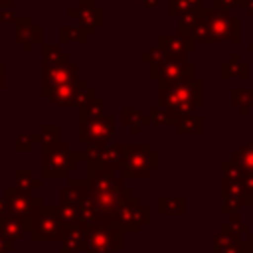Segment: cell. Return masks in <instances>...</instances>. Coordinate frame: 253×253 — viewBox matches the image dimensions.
<instances>
[{
    "label": "cell",
    "mask_w": 253,
    "mask_h": 253,
    "mask_svg": "<svg viewBox=\"0 0 253 253\" xmlns=\"http://www.w3.org/2000/svg\"><path fill=\"white\" fill-rule=\"evenodd\" d=\"M158 105L172 115H194L204 107V81L194 79L190 83L158 87Z\"/></svg>",
    "instance_id": "obj_1"
},
{
    "label": "cell",
    "mask_w": 253,
    "mask_h": 253,
    "mask_svg": "<svg viewBox=\"0 0 253 253\" xmlns=\"http://www.w3.org/2000/svg\"><path fill=\"white\" fill-rule=\"evenodd\" d=\"M160 166V156L150 148L148 142H128L125 146V160L121 174L123 178L140 180L148 178L152 170Z\"/></svg>",
    "instance_id": "obj_2"
},
{
    "label": "cell",
    "mask_w": 253,
    "mask_h": 253,
    "mask_svg": "<svg viewBox=\"0 0 253 253\" xmlns=\"http://www.w3.org/2000/svg\"><path fill=\"white\" fill-rule=\"evenodd\" d=\"M83 160V152H71L65 142H59L51 148L42 150V178L47 180H61L67 178L71 170L79 166Z\"/></svg>",
    "instance_id": "obj_3"
},
{
    "label": "cell",
    "mask_w": 253,
    "mask_h": 253,
    "mask_svg": "<svg viewBox=\"0 0 253 253\" xmlns=\"http://www.w3.org/2000/svg\"><path fill=\"white\" fill-rule=\"evenodd\" d=\"M69 227L61 221L55 206H42L30 219L34 241H61Z\"/></svg>",
    "instance_id": "obj_4"
},
{
    "label": "cell",
    "mask_w": 253,
    "mask_h": 253,
    "mask_svg": "<svg viewBox=\"0 0 253 253\" xmlns=\"http://www.w3.org/2000/svg\"><path fill=\"white\" fill-rule=\"evenodd\" d=\"M148 219H150V210L136 196H132L130 200H126L117 211L105 213V223L117 225L123 233L125 231H128V233L140 231V227L144 223H148Z\"/></svg>",
    "instance_id": "obj_5"
},
{
    "label": "cell",
    "mask_w": 253,
    "mask_h": 253,
    "mask_svg": "<svg viewBox=\"0 0 253 253\" xmlns=\"http://www.w3.org/2000/svg\"><path fill=\"white\" fill-rule=\"evenodd\" d=\"M115 134V119L109 115L77 119V140L85 146H105L111 144Z\"/></svg>",
    "instance_id": "obj_6"
},
{
    "label": "cell",
    "mask_w": 253,
    "mask_h": 253,
    "mask_svg": "<svg viewBox=\"0 0 253 253\" xmlns=\"http://www.w3.org/2000/svg\"><path fill=\"white\" fill-rule=\"evenodd\" d=\"M148 77L158 81V87H172L196 79V65L188 59H166L162 65L148 67Z\"/></svg>",
    "instance_id": "obj_7"
},
{
    "label": "cell",
    "mask_w": 253,
    "mask_h": 253,
    "mask_svg": "<svg viewBox=\"0 0 253 253\" xmlns=\"http://www.w3.org/2000/svg\"><path fill=\"white\" fill-rule=\"evenodd\" d=\"M206 24H208V30H210L211 43H219V42H227L231 45L239 43V40H241V34H239L241 22L231 12H219V10L210 8V12L206 16Z\"/></svg>",
    "instance_id": "obj_8"
},
{
    "label": "cell",
    "mask_w": 253,
    "mask_h": 253,
    "mask_svg": "<svg viewBox=\"0 0 253 253\" xmlns=\"http://www.w3.org/2000/svg\"><path fill=\"white\" fill-rule=\"evenodd\" d=\"M4 198H6V217L24 219V221H28V225H30L32 215L42 208V200L36 194L24 192L16 186L6 188Z\"/></svg>",
    "instance_id": "obj_9"
},
{
    "label": "cell",
    "mask_w": 253,
    "mask_h": 253,
    "mask_svg": "<svg viewBox=\"0 0 253 253\" xmlns=\"http://www.w3.org/2000/svg\"><path fill=\"white\" fill-rule=\"evenodd\" d=\"M123 245V231L111 223H97L89 227L85 253H117Z\"/></svg>",
    "instance_id": "obj_10"
},
{
    "label": "cell",
    "mask_w": 253,
    "mask_h": 253,
    "mask_svg": "<svg viewBox=\"0 0 253 253\" xmlns=\"http://www.w3.org/2000/svg\"><path fill=\"white\" fill-rule=\"evenodd\" d=\"M77 63L75 61H65V63H55V65H45L42 63V97H45L51 89L73 83L77 81Z\"/></svg>",
    "instance_id": "obj_11"
},
{
    "label": "cell",
    "mask_w": 253,
    "mask_h": 253,
    "mask_svg": "<svg viewBox=\"0 0 253 253\" xmlns=\"http://www.w3.org/2000/svg\"><path fill=\"white\" fill-rule=\"evenodd\" d=\"M158 45L164 49L168 59H186L190 53L196 51V42L180 32L158 36Z\"/></svg>",
    "instance_id": "obj_12"
},
{
    "label": "cell",
    "mask_w": 253,
    "mask_h": 253,
    "mask_svg": "<svg viewBox=\"0 0 253 253\" xmlns=\"http://www.w3.org/2000/svg\"><path fill=\"white\" fill-rule=\"evenodd\" d=\"M87 182L91 196L95 194H107V192H121L126 186L123 184V178H117L115 172L107 168H87Z\"/></svg>",
    "instance_id": "obj_13"
},
{
    "label": "cell",
    "mask_w": 253,
    "mask_h": 253,
    "mask_svg": "<svg viewBox=\"0 0 253 253\" xmlns=\"http://www.w3.org/2000/svg\"><path fill=\"white\" fill-rule=\"evenodd\" d=\"M16 30H14V40L16 43L26 51H34L36 45L42 43V28L34 24L32 18H16Z\"/></svg>",
    "instance_id": "obj_14"
},
{
    "label": "cell",
    "mask_w": 253,
    "mask_h": 253,
    "mask_svg": "<svg viewBox=\"0 0 253 253\" xmlns=\"http://www.w3.org/2000/svg\"><path fill=\"white\" fill-rule=\"evenodd\" d=\"M85 87H87V83L83 79H77L73 83H65V85H59V87L51 89L45 95V99H49L57 107H75L77 99H79V95Z\"/></svg>",
    "instance_id": "obj_15"
},
{
    "label": "cell",
    "mask_w": 253,
    "mask_h": 253,
    "mask_svg": "<svg viewBox=\"0 0 253 253\" xmlns=\"http://www.w3.org/2000/svg\"><path fill=\"white\" fill-rule=\"evenodd\" d=\"M89 196H91V192H89L87 178H71L69 184L59 190V204L79 208Z\"/></svg>",
    "instance_id": "obj_16"
},
{
    "label": "cell",
    "mask_w": 253,
    "mask_h": 253,
    "mask_svg": "<svg viewBox=\"0 0 253 253\" xmlns=\"http://www.w3.org/2000/svg\"><path fill=\"white\" fill-rule=\"evenodd\" d=\"M87 237H89V227H85L83 223L69 225V229L65 231L63 239H61V251L59 253H81V251L85 253Z\"/></svg>",
    "instance_id": "obj_17"
},
{
    "label": "cell",
    "mask_w": 253,
    "mask_h": 253,
    "mask_svg": "<svg viewBox=\"0 0 253 253\" xmlns=\"http://www.w3.org/2000/svg\"><path fill=\"white\" fill-rule=\"evenodd\" d=\"M125 146L126 142H115V144H105L101 150V158L97 164H87V168H107L111 172L123 168L125 160Z\"/></svg>",
    "instance_id": "obj_18"
},
{
    "label": "cell",
    "mask_w": 253,
    "mask_h": 253,
    "mask_svg": "<svg viewBox=\"0 0 253 253\" xmlns=\"http://www.w3.org/2000/svg\"><path fill=\"white\" fill-rule=\"evenodd\" d=\"M211 253H243L241 235L225 223L221 227V231L213 235V251Z\"/></svg>",
    "instance_id": "obj_19"
},
{
    "label": "cell",
    "mask_w": 253,
    "mask_h": 253,
    "mask_svg": "<svg viewBox=\"0 0 253 253\" xmlns=\"http://www.w3.org/2000/svg\"><path fill=\"white\" fill-rule=\"evenodd\" d=\"M77 26L87 34H95L105 24V8L93 6V8H77Z\"/></svg>",
    "instance_id": "obj_20"
},
{
    "label": "cell",
    "mask_w": 253,
    "mask_h": 253,
    "mask_svg": "<svg viewBox=\"0 0 253 253\" xmlns=\"http://www.w3.org/2000/svg\"><path fill=\"white\" fill-rule=\"evenodd\" d=\"M221 77L223 79H247L249 77V63L241 61L237 51H231L229 59L221 63Z\"/></svg>",
    "instance_id": "obj_21"
},
{
    "label": "cell",
    "mask_w": 253,
    "mask_h": 253,
    "mask_svg": "<svg viewBox=\"0 0 253 253\" xmlns=\"http://www.w3.org/2000/svg\"><path fill=\"white\" fill-rule=\"evenodd\" d=\"M229 105L233 109H237V113L241 117H247L253 109V89H245V87H233L229 91Z\"/></svg>",
    "instance_id": "obj_22"
},
{
    "label": "cell",
    "mask_w": 253,
    "mask_h": 253,
    "mask_svg": "<svg viewBox=\"0 0 253 253\" xmlns=\"http://www.w3.org/2000/svg\"><path fill=\"white\" fill-rule=\"evenodd\" d=\"M121 121L125 126L130 128L132 134H138L146 125H150L148 115H142V111L132 109V107H123L121 109Z\"/></svg>",
    "instance_id": "obj_23"
},
{
    "label": "cell",
    "mask_w": 253,
    "mask_h": 253,
    "mask_svg": "<svg viewBox=\"0 0 253 253\" xmlns=\"http://www.w3.org/2000/svg\"><path fill=\"white\" fill-rule=\"evenodd\" d=\"M174 128L178 134H200L204 132V117L202 115H178L174 121Z\"/></svg>",
    "instance_id": "obj_24"
},
{
    "label": "cell",
    "mask_w": 253,
    "mask_h": 253,
    "mask_svg": "<svg viewBox=\"0 0 253 253\" xmlns=\"http://www.w3.org/2000/svg\"><path fill=\"white\" fill-rule=\"evenodd\" d=\"M202 8H206L204 0H166V14L170 18H182Z\"/></svg>",
    "instance_id": "obj_25"
},
{
    "label": "cell",
    "mask_w": 253,
    "mask_h": 253,
    "mask_svg": "<svg viewBox=\"0 0 253 253\" xmlns=\"http://www.w3.org/2000/svg\"><path fill=\"white\" fill-rule=\"evenodd\" d=\"M208 12H210V8H202L198 12H192V14H186L182 18H178V30L176 32L186 34V36H192L196 32V28L206 20Z\"/></svg>",
    "instance_id": "obj_26"
},
{
    "label": "cell",
    "mask_w": 253,
    "mask_h": 253,
    "mask_svg": "<svg viewBox=\"0 0 253 253\" xmlns=\"http://www.w3.org/2000/svg\"><path fill=\"white\" fill-rule=\"evenodd\" d=\"M231 160L239 166V170L243 174H253V142L241 144L237 150H233Z\"/></svg>",
    "instance_id": "obj_27"
},
{
    "label": "cell",
    "mask_w": 253,
    "mask_h": 253,
    "mask_svg": "<svg viewBox=\"0 0 253 253\" xmlns=\"http://www.w3.org/2000/svg\"><path fill=\"white\" fill-rule=\"evenodd\" d=\"M14 182H16V188L24 192H32V194L42 188V178H36L34 172L28 168H18L14 172Z\"/></svg>",
    "instance_id": "obj_28"
},
{
    "label": "cell",
    "mask_w": 253,
    "mask_h": 253,
    "mask_svg": "<svg viewBox=\"0 0 253 253\" xmlns=\"http://www.w3.org/2000/svg\"><path fill=\"white\" fill-rule=\"evenodd\" d=\"M28 231H30V225H28V221H24V219L4 217V221H2V233H4L10 241H18V239H22Z\"/></svg>",
    "instance_id": "obj_29"
},
{
    "label": "cell",
    "mask_w": 253,
    "mask_h": 253,
    "mask_svg": "<svg viewBox=\"0 0 253 253\" xmlns=\"http://www.w3.org/2000/svg\"><path fill=\"white\" fill-rule=\"evenodd\" d=\"M184 208H186V200L184 196H162L158 200V210L162 215H182L184 213Z\"/></svg>",
    "instance_id": "obj_30"
},
{
    "label": "cell",
    "mask_w": 253,
    "mask_h": 253,
    "mask_svg": "<svg viewBox=\"0 0 253 253\" xmlns=\"http://www.w3.org/2000/svg\"><path fill=\"white\" fill-rule=\"evenodd\" d=\"M42 55L45 65H55V63H65L69 61V53L61 49L57 43H43L42 45Z\"/></svg>",
    "instance_id": "obj_31"
},
{
    "label": "cell",
    "mask_w": 253,
    "mask_h": 253,
    "mask_svg": "<svg viewBox=\"0 0 253 253\" xmlns=\"http://www.w3.org/2000/svg\"><path fill=\"white\" fill-rule=\"evenodd\" d=\"M59 134H61V128L57 125H43L38 132V140H40V146L42 150L43 148H51L55 144H59Z\"/></svg>",
    "instance_id": "obj_32"
},
{
    "label": "cell",
    "mask_w": 253,
    "mask_h": 253,
    "mask_svg": "<svg viewBox=\"0 0 253 253\" xmlns=\"http://www.w3.org/2000/svg\"><path fill=\"white\" fill-rule=\"evenodd\" d=\"M105 99L99 95H93L79 111H77V119H89V117H101L105 115Z\"/></svg>",
    "instance_id": "obj_33"
},
{
    "label": "cell",
    "mask_w": 253,
    "mask_h": 253,
    "mask_svg": "<svg viewBox=\"0 0 253 253\" xmlns=\"http://www.w3.org/2000/svg\"><path fill=\"white\" fill-rule=\"evenodd\" d=\"M59 40H61V43H81L83 45L87 42V34L79 26H61Z\"/></svg>",
    "instance_id": "obj_34"
},
{
    "label": "cell",
    "mask_w": 253,
    "mask_h": 253,
    "mask_svg": "<svg viewBox=\"0 0 253 253\" xmlns=\"http://www.w3.org/2000/svg\"><path fill=\"white\" fill-rule=\"evenodd\" d=\"M148 119H150V125H156V126H162V125H172L174 126V121H176V115H172L170 111H166L164 107H150L148 109Z\"/></svg>",
    "instance_id": "obj_35"
},
{
    "label": "cell",
    "mask_w": 253,
    "mask_h": 253,
    "mask_svg": "<svg viewBox=\"0 0 253 253\" xmlns=\"http://www.w3.org/2000/svg\"><path fill=\"white\" fill-rule=\"evenodd\" d=\"M166 59H168V57H166V53H164V49H162L160 45H152V47H148V49H144V51L140 53V61L148 63V67L162 65Z\"/></svg>",
    "instance_id": "obj_36"
},
{
    "label": "cell",
    "mask_w": 253,
    "mask_h": 253,
    "mask_svg": "<svg viewBox=\"0 0 253 253\" xmlns=\"http://www.w3.org/2000/svg\"><path fill=\"white\" fill-rule=\"evenodd\" d=\"M38 134H30V132H20L16 136V142H14V150L16 152H32L34 146L38 144Z\"/></svg>",
    "instance_id": "obj_37"
},
{
    "label": "cell",
    "mask_w": 253,
    "mask_h": 253,
    "mask_svg": "<svg viewBox=\"0 0 253 253\" xmlns=\"http://www.w3.org/2000/svg\"><path fill=\"white\" fill-rule=\"evenodd\" d=\"M57 213L61 217V221L69 227V225H75L79 223V210L75 206H65V204H59L57 206Z\"/></svg>",
    "instance_id": "obj_38"
},
{
    "label": "cell",
    "mask_w": 253,
    "mask_h": 253,
    "mask_svg": "<svg viewBox=\"0 0 253 253\" xmlns=\"http://www.w3.org/2000/svg\"><path fill=\"white\" fill-rule=\"evenodd\" d=\"M239 6V0H211V8L219 12H231Z\"/></svg>",
    "instance_id": "obj_39"
},
{
    "label": "cell",
    "mask_w": 253,
    "mask_h": 253,
    "mask_svg": "<svg viewBox=\"0 0 253 253\" xmlns=\"http://www.w3.org/2000/svg\"><path fill=\"white\" fill-rule=\"evenodd\" d=\"M16 12L10 6H0V24H12L16 22Z\"/></svg>",
    "instance_id": "obj_40"
},
{
    "label": "cell",
    "mask_w": 253,
    "mask_h": 253,
    "mask_svg": "<svg viewBox=\"0 0 253 253\" xmlns=\"http://www.w3.org/2000/svg\"><path fill=\"white\" fill-rule=\"evenodd\" d=\"M14 249V241H10L4 233H2V229H0V253H8V251H12Z\"/></svg>",
    "instance_id": "obj_41"
},
{
    "label": "cell",
    "mask_w": 253,
    "mask_h": 253,
    "mask_svg": "<svg viewBox=\"0 0 253 253\" xmlns=\"http://www.w3.org/2000/svg\"><path fill=\"white\" fill-rule=\"evenodd\" d=\"M243 253H253V233H247V241H243Z\"/></svg>",
    "instance_id": "obj_42"
},
{
    "label": "cell",
    "mask_w": 253,
    "mask_h": 253,
    "mask_svg": "<svg viewBox=\"0 0 253 253\" xmlns=\"http://www.w3.org/2000/svg\"><path fill=\"white\" fill-rule=\"evenodd\" d=\"M6 87V65L0 61V89Z\"/></svg>",
    "instance_id": "obj_43"
},
{
    "label": "cell",
    "mask_w": 253,
    "mask_h": 253,
    "mask_svg": "<svg viewBox=\"0 0 253 253\" xmlns=\"http://www.w3.org/2000/svg\"><path fill=\"white\" fill-rule=\"evenodd\" d=\"M97 6L95 0H77V8H93Z\"/></svg>",
    "instance_id": "obj_44"
},
{
    "label": "cell",
    "mask_w": 253,
    "mask_h": 253,
    "mask_svg": "<svg viewBox=\"0 0 253 253\" xmlns=\"http://www.w3.org/2000/svg\"><path fill=\"white\" fill-rule=\"evenodd\" d=\"M4 217H6V198L0 196V219H4Z\"/></svg>",
    "instance_id": "obj_45"
},
{
    "label": "cell",
    "mask_w": 253,
    "mask_h": 253,
    "mask_svg": "<svg viewBox=\"0 0 253 253\" xmlns=\"http://www.w3.org/2000/svg\"><path fill=\"white\" fill-rule=\"evenodd\" d=\"M142 6L144 8H156L158 6V0H142Z\"/></svg>",
    "instance_id": "obj_46"
},
{
    "label": "cell",
    "mask_w": 253,
    "mask_h": 253,
    "mask_svg": "<svg viewBox=\"0 0 253 253\" xmlns=\"http://www.w3.org/2000/svg\"><path fill=\"white\" fill-rule=\"evenodd\" d=\"M0 6H10V8H14V0H0Z\"/></svg>",
    "instance_id": "obj_47"
},
{
    "label": "cell",
    "mask_w": 253,
    "mask_h": 253,
    "mask_svg": "<svg viewBox=\"0 0 253 253\" xmlns=\"http://www.w3.org/2000/svg\"><path fill=\"white\" fill-rule=\"evenodd\" d=\"M247 51H249V53H253V43H249V45H247Z\"/></svg>",
    "instance_id": "obj_48"
},
{
    "label": "cell",
    "mask_w": 253,
    "mask_h": 253,
    "mask_svg": "<svg viewBox=\"0 0 253 253\" xmlns=\"http://www.w3.org/2000/svg\"><path fill=\"white\" fill-rule=\"evenodd\" d=\"M249 6H253V0H251V4H249Z\"/></svg>",
    "instance_id": "obj_49"
}]
</instances>
